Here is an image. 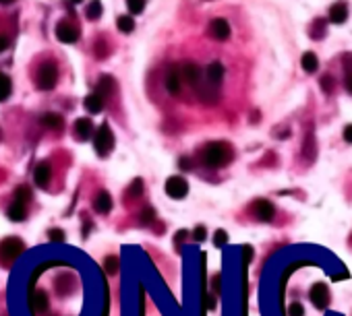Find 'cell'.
I'll list each match as a JSON object with an SVG mask.
<instances>
[{
    "mask_svg": "<svg viewBox=\"0 0 352 316\" xmlns=\"http://www.w3.org/2000/svg\"><path fill=\"white\" fill-rule=\"evenodd\" d=\"M232 160V147L224 141H214L205 145L203 153H201V162L207 168H222Z\"/></svg>",
    "mask_w": 352,
    "mask_h": 316,
    "instance_id": "obj_1",
    "label": "cell"
},
{
    "mask_svg": "<svg viewBox=\"0 0 352 316\" xmlns=\"http://www.w3.org/2000/svg\"><path fill=\"white\" fill-rule=\"evenodd\" d=\"M94 147H96V151H98L102 157H104L106 153L112 151V147H114V134H112V130H110L108 124H102V126L96 130Z\"/></svg>",
    "mask_w": 352,
    "mask_h": 316,
    "instance_id": "obj_2",
    "label": "cell"
},
{
    "mask_svg": "<svg viewBox=\"0 0 352 316\" xmlns=\"http://www.w3.org/2000/svg\"><path fill=\"white\" fill-rule=\"evenodd\" d=\"M23 242L19 238H5L0 242V261L3 263H13L21 252H23Z\"/></svg>",
    "mask_w": 352,
    "mask_h": 316,
    "instance_id": "obj_3",
    "label": "cell"
},
{
    "mask_svg": "<svg viewBox=\"0 0 352 316\" xmlns=\"http://www.w3.org/2000/svg\"><path fill=\"white\" fill-rule=\"evenodd\" d=\"M56 81H58V70H56L54 64H44V66H40V72H38V87H40L42 91L54 89Z\"/></svg>",
    "mask_w": 352,
    "mask_h": 316,
    "instance_id": "obj_4",
    "label": "cell"
},
{
    "mask_svg": "<svg viewBox=\"0 0 352 316\" xmlns=\"http://www.w3.org/2000/svg\"><path fill=\"white\" fill-rule=\"evenodd\" d=\"M187 192H189V184H187V180L182 176H172V178L166 180V194L168 196L178 201V199H184Z\"/></svg>",
    "mask_w": 352,
    "mask_h": 316,
    "instance_id": "obj_5",
    "label": "cell"
},
{
    "mask_svg": "<svg viewBox=\"0 0 352 316\" xmlns=\"http://www.w3.org/2000/svg\"><path fill=\"white\" fill-rule=\"evenodd\" d=\"M309 298H311V302H313V306H315V308L325 310V308H327V304H329V289H327L323 283H317V285H313V287H311Z\"/></svg>",
    "mask_w": 352,
    "mask_h": 316,
    "instance_id": "obj_6",
    "label": "cell"
},
{
    "mask_svg": "<svg viewBox=\"0 0 352 316\" xmlns=\"http://www.w3.org/2000/svg\"><path fill=\"white\" fill-rule=\"evenodd\" d=\"M253 215L259 219V221H271L273 219V215H275V207H273V203H269V201H265V199H259V201H255V205H253Z\"/></svg>",
    "mask_w": 352,
    "mask_h": 316,
    "instance_id": "obj_7",
    "label": "cell"
},
{
    "mask_svg": "<svg viewBox=\"0 0 352 316\" xmlns=\"http://www.w3.org/2000/svg\"><path fill=\"white\" fill-rule=\"evenodd\" d=\"M180 87H182V74H180V68L170 66L168 72H166V89H168L170 95H178V93H180Z\"/></svg>",
    "mask_w": 352,
    "mask_h": 316,
    "instance_id": "obj_8",
    "label": "cell"
},
{
    "mask_svg": "<svg viewBox=\"0 0 352 316\" xmlns=\"http://www.w3.org/2000/svg\"><path fill=\"white\" fill-rule=\"evenodd\" d=\"M209 35L214 37V40H220V42L228 40L230 37V25H228V21L226 19H214V21L209 23Z\"/></svg>",
    "mask_w": 352,
    "mask_h": 316,
    "instance_id": "obj_9",
    "label": "cell"
},
{
    "mask_svg": "<svg viewBox=\"0 0 352 316\" xmlns=\"http://www.w3.org/2000/svg\"><path fill=\"white\" fill-rule=\"evenodd\" d=\"M54 33H56V37H58L62 44H73V42H77V37H79V31H77L73 25H68V23H58Z\"/></svg>",
    "mask_w": 352,
    "mask_h": 316,
    "instance_id": "obj_10",
    "label": "cell"
},
{
    "mask_svg": "<svg viewBox=\"0 0 352 316\" xmlns=\"http://www.w3.org/2000/svg\"><path fill=\"white\" fill-rule=\"evenodd\" d=\"M180 74H182V78H184L189 85H197L201 81V68L195 62H184L180 66Z\"/></svg>",
    "mask_w": 352,
    "mask_h": 316,
    "instance_id": "obj_11",
    "label": "cell"
},
{
    "mask_svg": "<svg viewBox=\"0 0 352 316\" xmlns=\"http://www.w3.org/2000/svg\"><path fill=\"white\" fill-rule=\"evenodd\" d=\"M205 76H207V81L211 85H220L224 81V66H222V62H218V60L211 62L207 66V70H205Z\"/></svg>",
    "mask_w": 352,
    "mask_h": 316,
    "instance_id": "obj_12",
    "label": "cell"
},
{
    "mask_svg": "<svg viewBox=\"0 0 352 316\" xmlns=\"http://www.w3.org/2000/svg\"><path fill=\"white\" fill-rule=\"evenodd\" d=\"M50 178H52V168H50V164H46V162L38 164V168H35V172H33V180H35V184L44 188V186H48V184H50Z\"/></svg>",
    "mask_w": 352,
    "mask_h": 316,
    "instance_id": "obj_13",
    "label": "cell"
},
{
    "mask_svg": "<svg viewBox=\"0 0 352 316\" xmlns=\"http://www.w3.org/2000/svg\"><path fill=\"white\" fill-rule=\"evenodd\" d=\"M94 209H96L98 213H102V215L110 213V209H112V196H110L106 190L98 192V196H96V201H94Z\"/></svg>",
    "mask_w": 352,
    "mask_h": 316,
    "instance_id": "obj_14",
    "label": "cell"
},
{
    "mask_svg": "<svg viewBox=\"0 0 352 316\" xmlns=\"http://www.w3.org/2000/svg\"><path fill=\"white\" fill-rule=\"evenodd\" d=\"M348 19V9L344 3H336L331 9H329V21L336 23V25H342L344 21Z\"/></svg>",
    "mask_w": 352,
    "mask_h": 316,
    "instance_id": "obj_15",
    "label": "cell"
},
{
    "mask_svg": "<svg viewBox=\"0 0 352 316\" xmlns=\"http://www.w3.org/2000/svg\"><path fill=\"white\" fill-rule=\"evenodd\" d=\"M85 108H87L89 114H100L104 110V95H100L98 91L91 93V95H87L85 97Z\"/></svg>",
    "mask_w": 352,
    "mask_h": 316,
    "instance_id": "obj_16",
    "label": "cell"
},
{
    "mask_svg": "<svg viewBox=\"0 0 352 316\" xmlns=\"http://www.w3.org/2000/svg\"><path fill=\"white\" fill-rule=\"evenodd\" d=\"M91 132H94V124H91V120H89V118H79V120L75 122V134H77L81 141L89 139V136H91Z\"/></svg>",
    "mask_w": 352,
    "mask_h": 316,
    "instance_id": "obj_17",
    "label": "cell"
},
{
    "mask_svg": "<svg viewBox=\"0 0 352 316\" xmlns=\"http://www.w3.org/2000/svg\"><path fill=\"white\" fill-rule=\"evenodd\" d=\"M40 122H42V126H46V128H52V130H58V128H62V116H60V114H54V112H48V114H44V116L40 118Z\"/></svg>",
    "mask_w": 352,
    "mask_h": 316,
    "instance_id": "obj_18",
    "label": "cell"
},
{
    "mask_svg": "<svg viewBox=\"0 0 352 316\" xmlns=\"http://www.w3.org/2000/svg\"><path fill=\"white\" fill-rule=\"evenodd\" d=\"M25 217H27L25 203H21V201H15V203L9 207V219H11V221H23Z\"/></svg>",
    "mask_w": 352,
    "mask_h": 316,
    "instance_id": "obj_19",
    "label": "cell"
},
{
    "mask_svg": "<svg viewBox=\"0 0 352 316\" xmlns=\"http://www.w3.org/2000/svg\"><path fill=\"white\" fill-rule=\"evenodd\" d=\"M114 89H116V83H114V78L112 76H102L100 78V83H98V93L100 95H110V93H114Z\"/></svg>",
    "mask_w": 352,
    "mask_h": 316,
    "instance_id": "obj_20",
    "label": "cell"
},
{
    "mask_svg": "<svg viewBox=\"0 0 352 316\" xmlns=\"http://www.w3.org/2000/svg\"><path fill=\"white\" fill-rule=\"evenodd\" d=\"M317 66H319L317 56H315L313 52H307V54L303 56V68H305L307 72H315V70H317Z\"/></svg>",
    "mask_w": 352,
    "mask_h": 316,
    "instance_id": "obj_21",
    "label": "cell"
},
{
    "mask_svg": "<svg viewBox=\"0 0 352 316\" xmlns=\"http://www.w3.org/2000/svg\"><path fill=\"white\" fill-rule=\"evenodd\" d=\"M31 304H33V308H35L38 312H42V310L48 308V295H46L44 291H35L33 298H31Z\"/></svg>",
    "mask_w": 352,
    "mask_h": 316,
    "instance_id": "obj_22",
    "label": "cell"
},
{
    "mask_svg": "<svg viewBox=\"0 0 352 316\" xmlns=\"http://www.w3.org/2000/svg\"><path fill=\"white\" fill-rule=\"evenodd\" d=\"M11 95V78L0 72V102H5Z\"/></svg>",
    "mask_w": 352,
    "mask_h": 316,
    "instance_id": "obj_23",
    "label": "cell"
},
{
    "mask_svg": "<svg viewBox=\"0 0 352 316\" xmlns=\"http://www.w3.org/2000/svg\"><path fill=\"white\" fill-rule=\"evenodd\" d=\"M116 25H118V29H120L122 33H131V31L135 29V21H133V17H126V15L118 17Z\"/></svg>",
    "mask_w": 352,
    "mask_h": 316,
    "instance_id": "obj_24",
    "label": "cell"
},
{
    "mask_svg": "<svg viewBox=\"0 0 352 316\" xmlns=\"http://www.w3.org/2000/svg\"><path fill=\"white\" fill-rule=\"evenodd\" d=\"M87 17L89 19H100L102 17V3L100 0H91L89 7H87Z\"/></svg>",
    "mask_w": 352,
    "mask_h": 316,
    "instance_id": "obj_25",
    "label": "cell"
},
{
    "mask_svg": "<svg viewBox=\"0 0 352 316\" xmlns=\"http://www.w3.org/2000/svg\"><path fill=\"white\" fill-rule=\"evenodd\" d=\"M126 7L133 15H139V13H143L145 9V0H126Z\"/></svg>",
    "mask_w": 352,
    "mask_h": 316,
    "instance_id": "obj_26",
    "label": "cell"
},
{
    "mask_svg": "<svg viewBox=\"0 0 352 316\" xmlns=\"http://www.w3.org/2000/svg\"><path fill=\"white\" fill-rule=\"evenodd\" d=\"M104 269H106L108 275H116V271H118V256H108L104 261Z\"/></svg>",
    "mask_w": 352,
    "mask_h": 316,
    "instance_id": "obj_27",
    "label": "cell"
},
{
    "mask_svg": "<svg viewBox=\"0 0 352 316\" xmlns=\"http://www.w3.org/2000/svg\"><path fill=\"white\" fill-rule=\"evenodd\" d=\"M29 196H31V190H29V186H19V188L15 190V201L27 203V201H29Z\"/></svg>",
    "mask_w": 352,
    "mask_h": 316,
    "instance_id": "obj_28",
    "label": "cell"
},
{
    "mask_svg": "<svg viewBox=\"0 0 352 316\" xmlns=\"http://www.w3.org/2000/svg\"><path fill=\"white\" fill-rule=\"evenodd\" d=\"M288 316H305V308H303V304L292 302V304L288 306Z\"/></svg>",
    "mask_w": 352,
    "mask_h": 316,
    "instance_id": "obj_29",
    "label": "cell"
},
{
    "mask_svg": "<svg viewBox=\"0 0 352 316\" xmlns=\"http://www.w3.org/2000/svg\"><path fill=\"white\" fill-rule=\"evenodd\" d=\"M228 242V233L224 231V229H218L216 233H214V244L216 246H224Z\"/></svg>",
    "mask_w": 352,
    "mask_h": 316,
    "instance_id": "obj_30",
    "label": "cell"
},
{
    "mask_svg": "<svg viewBox=\"0 0 352 316\" xmlns=\"http://www.w3.org/2000/svg\"><path fill=\"white\" fill-rule=\"evenodd\" d=\"M321 87H323L325 93H331V91H334V78H331L329 74L321 76Z\"/></svg>",
    "mask_w": 352,
    "mask_h": 316,
    "instance_id": "obj_31",
    "label": "cell"
},
{
    "mask_svg": "<svg viewBox=\"0 0 352 316\" xmlns=\"http://www.w3.org/2000/svg\"><path fill=\"white\" fill-rule=\"evenodd\" d=\"M141 190H143V182H141V180L137 178V180L131 184V190H128V194H131V196H139V194H141Z\"/></svg>",
    "mask_w": 352,
    "mask_h": 316,
    "instance_id": "obj_32",
    "label": "cell"
},
{
    "mask_svg": "<svg viewBox=\"0 0 352 316\" xmlns=\"http://www.w3.org/2000/svg\"><path fill=\"white\" fill-rule=\"evenodd\" d=\"M193 235H195V240H197V242H203V240H205V235H207V231H205V227H203V225H197V227H195V231H193Z\"/></svg>",
    "mask_w": 352,
    "mask_h": 316,
    "instance_id": "obj_33",
    "label": "cell"
},
{
    "mask_svg": "<svg viewBox=\"0 0 352 316\" xmlns=\"http://www.w3.org/2000/svg\"><path fill=\"white\" fill-rule=\"evenodd\" d=\"M48 235H50L54 242H62V240H64V231H62V229H50Z\"/></svg>",
    "mask_w": 352,
    "mask_h": 316,
    "instance_id": "obj_34",
    "label": "cell"
},
{
    "mask_svg": "<svg viewBox=\"0 0 352 316\" xmlns=\"http://www.w3.org/2000/svg\"><path fill=\"white\" fill-rule=\"evenodd\" d=\"M154 219V209L152 207H147L143 213H141V221H143V223H150Z\"/></svg>",
    "mask_w": 352,
    "mask_h": 316,
    "instance_id": "obj_35",
    "label": "cell"
},
{
    "mask_svg": "<svg viewBox=\"0 0 352 316\" xmlns=\"http://www.w3.org/2000/svg\"><path fill=\"white\" fill-rule=\"evenodd\" d=\"M344 141H346V143H352V124H348V126L344 128Z\"/></svg>",
    "mask_w": 352,
    "mask_h": 316,
    "instance_id": "obj_36",
    "label": "cell"
},
{
    "mask_svg": "<svg viewBox=\"0 0 352 316\" xmlns=\"http://www.w3.org/2000/svg\"><path fill=\"white\" fill-rule=\"evenodd\" d=\"M220 283H222V277H220V275H216L214 279H211V285H214V289H216L218 293H220Z\"/></svg>",
    "mask_w": 352,
    "mask_h": 316,
    "instance_id": "obj_37",
    "label": "cell"
},
{
    "mask_svg": "<svg viewBox=\"0 0 352 316\" xmlns=\"http://www.w3.org/2000/svg\"><path fill=\"white\" fill-rule=\"evenodd\" d=\"M7 48H9V40L5 35H0V52H5Z\"/></svg>",
    "mask_w": 352,
    "mask_h": 316,
    "instance_id": "obj_38",
    "label": "cell"
},
{
    "mask_svg": "<svg viewBox=\"0 0 352 316\" xmlns=\"http://www.w3.org/2000/svg\"><path fill=\"white\" fill-rule=\"evenodd\" d=\"M346 89H348V93H352V74L346 76Z\"/></svg>",
    "mask_w": 352,
    "mask_h": 316,
    "instance_id": "obj_39",
    "label": "cell"
},
{
    "mask_svg": "<svg viewBox=\"0 0 352 316\" xmlns=\"http://www.w3.org/2000/svg\"><path fill=\"white\" fill-rule=\"evenodd\" d=\"M182 238H187V231H178V233H176V244H180Z\"/></svg>",
    "mask_w": 352,
    "mask_h": 316,
    "instance_id": "obj_40",
    "label": "cell"
},
{
    "mask_svg": "<svg viewBox=\"0 0 352 316\" xmlns=\"http://www.w3.org/2000/svg\"><path fill=\"white\" fill-rule=\"evenodd\" d=\"M180 168H182V170L191 168V162H189V160H180Z\"/></svg>",
    "mask_w": 352,
    "mask_h": 316,
    "instance_id": "obj_41",
    "label": "cell"
},
{
    "mask_svg": "<svg viewBox=\"0 0 352 316\" xmlns=\"http://www.w3.org/2000/svg\"><path fill=\"white\" fill-rule=\"evenodd\" d=\"M0 3H3V5H11V3H13V0H0Z\"/></svg>",
    "mask_w": 352,
    "mask_h": 316,
    "instance_id": "obj_42",
    "label": "cell"
},
{
    "mask_svg": "<svg viewBox=\"0 0 352 316\" xmlns=\"http://www.w3.org/2000/svg\"><path fill=\"white\" fill-rule=\"evenodd\" d=\"M70 3H83V0H70Z\"/></svg>",
    "mask_w": 352,
    "mask_h": 316,
    "instance_id": "obj_43",
    "label": "cell"
}]
</instances>
